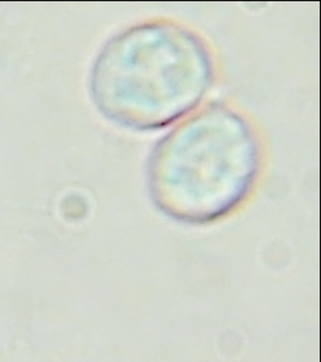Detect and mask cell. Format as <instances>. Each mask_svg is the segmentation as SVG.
Segmentation results:
<instances>
[{
  "label": "cell",
  "mask_w": 321,
  "mask_h": 362,
  "mask_svg": "<svg viewBox=\"0 0 321 362\" xmlns=\"http://www.w3.org/2000/svg\"><path fill=\"white\" fill-rule=\"evenodd\" d=\"M209 46L182 25L154 22L112 37L94 63L93 100L105 116L139 130L169 125L197 106L214 80Z\"/></svg>",
  "instance_id": "1"
},
{
  "label": "cell",
  "mask_w": 321,
  "mask_h": 362,
  "mask_svg": "<svg viewBox=\"0 0 321 362\" xmlns=\"http://www.w3.org/2000/svg\"><path fill=\"white\" fill-rule=\"evenodd\" d=\"M261 160L253 125L230 107L212 105L156 146L149 163L153 202L177 221H216L250 195Z\"/></svg>",
  "instance_id": "2"
}]
</instances>
